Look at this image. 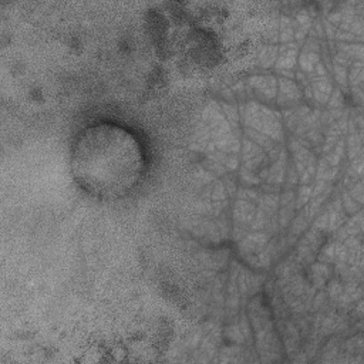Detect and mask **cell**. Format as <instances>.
I'll list each match as a JSON object with an SVG mask.
<instances>
[{
    "instance_id": "6da1fadb",
    "label": "cell",
    "mask_w": 364,
    "mask_h": 364,
    "mask_svg": "<svg viewBox=\"0 0 364 364\" xmlns=\"http://www.w3.org/2000/svg\"><path fill=\"white\" fill-rule=\"evenodd\" d=\"M68 172L92 198L117 200L142 182L148 155L142 139L125 124L100 119L84 125L68 146Z\"/></svg>"
}]
</instances>
